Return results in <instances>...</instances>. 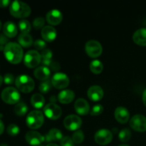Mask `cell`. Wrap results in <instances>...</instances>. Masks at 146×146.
I'll use <instances>...</instances> for the list:
<instances>
[{
  "instance_id": "cell-1",
  "label": "cell",
  "mask_w": 146,
  "mask_h": 146,
  "mask_svg": "<svg viewBox=\"0 0 146 146\" xmlns=\"http://www.w3.org/2000/svg\"><path fill=\"white\" fill-rule=\"evenodd\" d=\"M4 54L9 62L12 64H18L22 61L24 52L22 47L19 44L9 42L4 47Z\"/></svg>"
},
{
  "instance_id": "cell-2",
  "label": "cell",
  "mask_w": 146,
  "mask_h": 146,
  "mask_svg": "<svg viewBox=\"0 0 146 146\" xmlns=\"http://www.w3.org/2000/svg\"><path fill=\"white\" fill-rule=\"evenodd\" d=\"M31 8L25 2L14 1L9 6V12L16 18H26L31 14Z\"/></svg>"
},
{
  "instance_id": "cell-3",
  "label": "cell",
  "mask_w": 146,
  "mask_h": 146,
  "mask_svg": "<svg viewBox=\"0 0 146 146\" xmlns=\"http://www.w3.org/2000/svg\"><path fill=\"white\" fill-rule=\"evenodd\" d=\"M15 84L17 89L24 94L31 92L35 87L34 80L27 75H20L16 78Z\"/></svg>"
},
{
  "instance_id": "cell-4",
  "label": "cell",
  "mask_w": 146,
  "mask_h": 146,
  "mask_svg": "<svg viewBox=\"0 0 146 146\" xmlns=\"http://www.w3.org/2000/svg\"><path fill=\"white\" fill-rule=\"evenodd\" d=\"M44 122V114L41 111L35 110L30 112L27 115V126L31 129H38L42 126L43 123Z\"/></svg>"
},
{
  "instance_id": "cell-5",
  "label": "cell",
  "mask_w": 146,
  "mask_h": 146,
  "mask_svg": "<svg viewBox=\"0 0 146 146\" xmlns=\"http://www.w3.org/2000/svg\"><path fill=\"white\" fill-rule=\"evenodd\" d=\"M1 98L4 103L9 105L18 104L20 100V94L14 87L4 88L1 94Z\"/></svg>"
},
{
  "instance_id": "cell-6",
  "label": "cell",
  "mask_w": 146,
  "mask_h": 146,
  "mask_svg": "<svg viewBox=\"0 0 146 146\" xmlns=\"http://www.w3.org/2000/svg\"><path fill=\"white\" fill-rule=\"evenodd\" d=\"M41 61V54L36 50H30L27 51L24 58V63L27 67L29 68L38 66Z\"/></svg>"
},
{
  "instance_id": "cell-7",
  "label": "cell",
  "mask_w": 146,
  "mask_h": 146,
  "mask_svg": "<svg viewBox=\"0 0 146 146\" xmlns=\"http://www.w3.org/2000/svg\"><path fill=\"white\" fill-rule=\"evenodd\" d=\"M85 51L87 55L91 58H97L102 54L103 47L96 40H90L86 44Z\"/></svg>"
},
{
  "instance_id": "cell-8",
  "label": "cell",
  "mask_w": 146,
  "mask_h": 146,
  "mask_svg": "<svg viewBox=\"0 0 146 146\" xmlns=\"http://www.w3.org/2000/svg\"><path fill=\"white\" fill-rule=\"evenodd\" d=\"M130 126L133 130L137 132H145L146 117L141 114L133 115L130 121Z\"/></svg>"
},
{
  "instance_id": "cell-9",
  "label": "cell",
  "mask_w": 146,
  "mask_h": 146,
  "mask_svg": "<svg viewBox=\"0 0 146 146\" xmlns=\"http://www.w3.org/2000/svg\"><path fill=\"white\" fill-rule=\"evenodd\" d=\"M44 113L49 119L57 120L61 116L62 110L57 104L50 103L44 107Z\"/></svg>"
},
{
  "instance_id": "cell-10",
  "label": "cell",
  "mask_w": 146,
  "mask_h": 146,
  "mask_svg": "<svg viewBox=\"0 0 146 146\" xmlns=\"http://www.w3.org/2000/svg\"><path fill=\"white\" fill-rule=\"evenodd\" d=\"M51 84L57 89H64L69 85V78L64 73H56L51 80Z\"/></svg>"
},
{
  "instance_id": "cell-11",
  "label": "cell",
  "mask_w": 146,
  "mask_h": 146,
  "mask_svg": "<svg viewBox=\"0 0 146 146\" xmlns=\"http://www.w3.org/2000/svg\"><path fill=\"white\" fill-rule=\"evenodd\" d=\"M94 140L98 145H106L109 144L113 140V134L107 129L98 130L94 135Z\"/></svg>"
},
{
  "instance_id": "cell-12",
  "label": "cell",
  "mask_w": 146,
  "mask_h": 146,
  "mask_svg": "<svg viewBox=\"0 0 146 146\" xmlns=\"http://www.w3.org/2000/svg\"><path fill=\"white\" fill-rule=\"evenodd\" d=\"M64 127L70 131H76L79 130L82 125L81 118L76 115H69L64 120Z\"/></svg>"
},
{
  "instance_id": "cell-13",
  "label": "cell",
  "mask_w": 146,
  "mask_h": 146,
  "mask_svg": "<svg viewBox=\"0 0 146 146\" xmlns=\"http://www.w3.org/2000/svg\"><path fill=\"white\" fill-rule=\"evenodd\" d=\"M26 141L31 145H38L45 141V136L37 131H29L26 134Z\"/></svg>"
},
{
  "instance_id": "cell-14",
  "label": "cell",
  "mask_w": 146,
  "mask_h": 146,
  "mask_svg": "<svg viewBox=\"0 0 146 146\" xmlns=\"http://www.w3.org/2000/svg\"><path fill=\"white\" fill-rule=\"evenodd\" d=\"M46 20L50 25H58L63 20V14L59 10L53 9L48 11L46 16Z\"/></svg>"
},
{
  "instance_id": "cell-15",
  "label": "cell",
  "mask_w": 146,
  "mask_h": 146,
  "mask_svg": "<svg viewBox=\"0 0 146 146\" xmlns=\"http://www.w3.org/2000/svg\"><path fill=\"white\" fill-rule=\"evenodd\" d=\"M88 98L93 101H99L104 97V90L101 86L97 85L90 87L87 92Z\"/></svg>"
},
{
  "instance_id": "cell-16",
  "label": "cell",
  "mask_w": 146,
  "mask_h": 146,
  "mask_svg": "<svg viewBox=\"0 0 146 146\" xmlns=\"http://www.w3.org/2000/svg\"><path fill=\"white\" fill-rule=\"evenodd\" d=\"M76 112L81 115H86L89 113L90 106L86 100L84 98H78L74 104Z\"/></svg>"
},
{
  "instance_id": "cell-17",
  "label": "cell",
  "mask_w": 146,
  "mask_h": 146,
  "mask_svg": "<svg viewBox=\"0 0 146 146\" xmlns=\"http://www.w3.org/2000/svg\"><path fill=\"white\" fill-rule=\"evenodd\" d=\"M41 36L44 41L51 42V41H54L56 38L57 31L51 26H45L41 29Z\"/></svg>"
},
{
  "instance_id": "cell-18",
  "label": "cell",
  "mask_w": 146,
  "mask_h": 146,
  "mask_svg": "<svg viewBox=\"0 0 146 146\" xmlns=\"http://www.w3.org/2000/svg\"><path fill=\"white\" fill-rule=\"evenodd\" d=\"M114 115H115V118L116 119V121L118 123L122 124L126 123L130 118L129 111H128V109L122 106L118 107L115 110Z\"/></svg>"
},
{
  "instance_id": "cell-19",
  "label": "cell",
  "mask_w": 146,
  "mask_h": 146,
  "mask_svg": "<svg viewBox=\"0 0 146 146\" xmlns=\"http://www.w3.org/2000/svg\"><path fill=\"white\" fill-rule=\"evenodd\" d=\"M75 98V94L71 90H64L58 94L57 98L62 104H68L72 102Z\"/></svg>"
},
{
  "instance_id": "cell-20",
  "label": "cell",
  "mask_w": 146,
  "mask_h": 146,
  "mask_svg": "<svg viewBox=\"0 0 146 146\" xmlns=\"http://www.w3.org/2000/svg\"><path fill=\"white\" fill-rule=\"evenodd\" d=\"M133 40L138 46H146V28H141L135 31Z\"/></svg>"
},
{
  "instance_id": "cell-21",
  "label": "cell",
  "mask_w": 146,
  "mask_h": 146,
  "mask_svg": "<svg viewBox=\"0 0 146 146\" xmlns=\"http://www.w3.org/2000/svg\"><path fill=\"white\" fill-rule=\"evenodd\" d=\"M51 74V71L48 67L39 66L37 67L34 71V75L36 78L40 81H45L48 80Z\"/></svg>"
},
{
  "instance_id": "cell-22",
  "label": "cell",
  "mask_w": 146,
  "mask_h": 146,
  "mask_svg": "<svg viewBox=\"0 0 146 146\" xmlns=\"http://www.w3.org/2000/svg\"><path fill=\"white\" fill-rule=\"evenodd\" d=\"M3 33L8 38H14L18 33L17 26L12 21H7L3 26Z\"/></svg>"
},
{
  "instance_id": "cell-23",
  "label": "cell",
  "mask_w": 146,
  "mask_h": 146,
  "mask_svg": "<svg viewBox=\"0 0 146 146\" xmlns=\"http://www.w3.org/2000/svg\"><path fill=\"white\" fill-rule=\"evenodd\" d=\"M63 137V133L60 130L57 128H52L49 131L48 134L45 135V141L47 142L51 141H61Z\"/></svg>"
},
{
  "instance_id": "cell-24",
  "label": "cell",
  "mask_w": 146,
  "mask_h": 146,
  "mask_svg": "<svg viewBox=\"0 0 146 146\" xmlns=\"http://www.w3.org/2000/svg\"><path fill=\"white\" fill-rule=\"evenodd\" d=\"M31 104L33 107L36 109H40L43 108L45 104V98L41 94H35L31 96Z\"/></svg>"
},
{
  "instance_id": "cell-25",
  "label": "cell",
  "mask_w": 146,
  "mask_h": 146,
  "mask_svg": "<svg viewBox=\"0 0 146 146\" xmlns=\"http://www.w3.org/2000/svg\"><path fill=\"white\" fill-rule=\"evenodd\" d=\"M18 41L19 45L24 48H28L32 46L33 38L31 35L29 34H20L18 38Z\"/></svg>"
},
{
  "instance_id": "cell-26",
  "label": "cell",
  "mask_w": 146,
  "mask_h": 146,
  "mask_svg": "<svg viewBox=\"0 0 146 146\" xmlns=\"http://www.w3.org/2000/svg\"><path fill=\"white\" fill-rule=\"evenodd\" d=\"M28 106L24 102H19L14 107V113L19 116H24L28 111Z\"/></svg>"
},
{
  "instance_id": "cell-27",
  "label": "cell",
  "mask_w": 146,
  "mask_h": 146,
  "mask_svg": "<svg viewBox=\"0 0 146 146\" xmlns=\"http://www.w3.org/2000/svg\"><path fill=\"white\" fill-rule=\"evenodd\" d=\"M104 69V65L99 60H94L90 64V70L94 74H101Z\"/></svg>"
},
{
  "instance_id": "cell-28",
  "label": "cell",
  "mask_w": 146,
  "mask_h": 146,
  "mask_svg": "<svg viewBox=\"0 0 146 146\" xmlns=\"http://www.w3.org/2000/svg\"><path fill=\"white\" fill-rule=\"evenodd\" d=\"M19 29L21 31V34H29L31 31V27L29 21L27 20L23 19L19 22Z\"/></svg>"
},
{
  "instance_id": "cell-29",
  "label": "cell",
  "mask_w": 146,
  "mask_h": 146,
  "mask_svg": "<svg viewBox=\"0 0 146 146\" xmlns=\"http://www.w3.org/2000/svg\"><path fill=\"white\" fill-rule=\"evenodd\" d=\"M131 132L128 128L121 130L118 133V139L123 143H126L131 139Z\"/></svg>"
},
{
  "instance_id": "cell-30",
  "label": "cell",
  "mask_w": 146,
  "mask_h": 146,
  "mask_svg": "<svg viewBox=\"0 0 146 146\" xmlns=\"http://www.w3.org/2000/svg\"><path fill=\"white\" fill-rule=\"evenodd\" d=\"M72 139L75 143H81L84 140V132L81 130H78V131H75L72 135Z\"/></svg>"
},
{
  "instance_id": "cell-31",
  "label": "cell",
  "mask_w": 146,
  "mask_h": 146,
  "mask_svg": "<svg viewBox=\"0 0 146 146\" xmlns=\"http://www.w3.org/2000/svg\"><path fill=\"white\" fill-rule=\"evenodd\" d=\"M51 86H52L51 81H50L49 80H47V81H43L40 84L38 89L41 94H47L51 89Z\"/></svg>"
},
{
  "instance_id": "cell-32",
  "label": "cell",
  "mask_w": 146,
  "mask_h": 146,
  "mask_svg": "<svg viewBox=\"0 0 146 146\" xmlns=\"http://www.w3.org/2000/svg\"><path fill=\"white\" fill-rule=\"evenodd\" d=\"M44 24H45V19H44V18H43L41 17H36L33 21V27L36 30L44 28Z\"/></svg>"
},
{
  "instance_id": "cell-33",
  "label": "cell",
  "mask_w": 146,
  "mask_h": 146,
  "mask_svg": "<svg viewBox=\"0 0 146 146\" xmlns=\"http://www.w3.org/2000/svg\"><path fill=\"white\" fill-rule=\"evenodd\" d=\"M7 133L11 136H16L20 132V129L19 126L16 124H10L7 129Z\"/></svg>"
},
{
  "instance_id": "cell-34",
  "label": "cell",
  "mask_w": 146,
  "mask_h": 146,
  "mask_svg": "<svg viewBox=\"0 0 146 146\" xmlns=\"http://www.w3.org/2000/svg\"><path fill=\"white\" fill-rule=\"evenodd\" d=\"M104 111V107L103 106L100 105V104H97V105L94 106L93 108L91 111V115H101Z\"/></svg>"
},
{
  "instance_id": "cell-35",
  "label": "cell",
  "mask_w": 146,
  "mask_h": 146,
  "mask_svg": "<svg viewBox=\"0 0 146 146\" xmlns=\"http://www.w3.org/2000/svg\"><path fill=\"white\" fill-rule=\"evenodd\" d=\"M34 46L36 49L38 50H44L45 49V47L46 46V41L41 39H37L34 42Z\"/></svg>"
},
{
  "instance_id": "cell-36",
  "label": "cell",
  "mask_w": 146,
  "mask_h": 146,
  "mask_svg": "<svg viewBox=\"0 0 146 146\" xmlns=\"http://www.w3.org/2000/svg\"><path fill=\"white\" fill-rule=\"evenodd\" d=\"M61 146H74V142L70 137H64L61 141Z\"/></svg>"
},
{
  "instance_id": "cell-37",
  "label": "cell",
  "mask_w": 146,
  "mask_h": 146,
  "mask_svg": "<svg viewBox=\"0 0 146 146\" xmlns=\"http://www.w3.org/2000/svg\"><path fill=\"white\" fill-rule=\"evenodd\" d=\"M41 58H43V60L51 59V57L53 56L52 51L50 49H48V48H45V49H44L41 51Z\"/></svg>"
},
{
  "instance_id": "cell-38",
  "label": "cell",
  "mask_w": 146,
  "mask_h": 146,
  "mask_svg": "<svg viewBox=\"0 0 146 146\" xmlns=\"http://www.w3.org/2000/svg\"><path fill=\"white\" fill-rule=\"evenodd\" d=\"M4 82L7 85H11V84H13L14 82H15L14 76L11 74H7L4 76Z\"/></svg>"
},
{
  "instance_id": "cell-39",
  "label": "cell",
  "mask_w": 146,
  "mask_h": 146,
  "mask_svg": "<svg viewBox=\"0 0 146 146\" xmlns=\"http://www.w3.org/2000/svg\"><path fill=\"white\" fill-rule=\"evenodd\" d=\"M8 44V37L4 34H0V50H4V47Z\"/></svg>"
},
{
  "instance_id": "cell-40",
  "label": "cell",
  "mask_w": 146,
  "mask_h": 146,
  "mask_svg": "<svg viewBox=\"0 0 146 146\" xmlns=\"http://www.w3.org/2000/svg\"><path fill=\"white\" fill-rule=\"evenodd\" d=\"M48 68H51V70L54 71H57L60 69V65L58 62H56V61H52V63L51 64V65L48 66Z\"/></svg>"
},
{
  "instance_id": "cell-41",
  "label": "cell",
  "mask_w": 146,
  "mask_h": 146,
  "mask_svg": "<svg viewBox=\"0 0 146 146\" xmlns=\"http://www.w3.org/2000/svg\"><path fill=\"white\" fill-rule=\"evenodd\" d=\"M10 3H11V1L9 0H0V7L4 8V7H8Z\"/></svg>"
},
{
  "instance_id": "cell-42",
  "label": "cell",
  "mask_w": 146,
  "mask_h": 146,
  "mask_svg": "<svg viewBox=\"0 0 146 146\" xmlns=\"http://www.w3.org/2000/svg\"><path fill=\"white\" fill-rule=\"evenodd\" d=\"M4 123H3L2 121L0 119V135H1V134L4 133Z\"/></svg>"
},
{
  "instance_id": "cell-43",
  "label": "cell",
  "mask_w": 146,
  "mask_h": 146,
  "mask_svg": "<svg viewBox=\"0 0 146 146\" xmlns=\"http://www.w3.org/2000/svg\"><path fill=\"white\" fill-rule=\"evenodd\" d=\"M143 102L144 105L146 106V89H145V91H143Z\"/></svg>"
},
{
  "instance_id": "cell-44",
  "label": "cell",
  "mask_w": 146,
  "mask_h": 146,
  "mask_svg": "<svg viewBox=\"0 0 146 146\" xmlns=\"http://www.w3.org/2000/svg\"><path fill=\"white\" fill-rule=\"evenodd\" d=\"M57 99H58V98H56V97L54 96H52L50 98L49 100H50V101H51V104H55Z\"/></svg>"
},
{
  "instance_id": "cell-45",
  "label": "cell",
  "mask_w": 146,
  "mask_h": 146,
  "mask_svg": "<svg viewBox=\"0 0 146 146\" xmlns=\"http://www.w3.org/2000/svg\"><path fill=\"white\" fill-rule=\"evenodd\" d=\"M3 81H4V78H3L2 76H1L0 75V86H1V84H2Z\"/></svg>"
},
{
  "instance_id": "cell-46",
  "label": "cell",
  "mask_w": 146,
  "mask_h": 146,
  "mask_svg": "<svg viewBox=\"0 0 146 146\" xmlns=\"http://www.w3.org/2000/svg\"><path fill=\"white\" fill-rule=\"evenodd\" d=\"M46 146H58V145L56 143H48Z\"/></svg>"
},
{
  "instance_id": "cell-47",
  "label": "cell",
  "mask_w": 146,
  "mask_h": 146,
  "mask_svg": "<svg viewBox=\"0 0 146 146\" xmlns=\"http://www.w3.org/2000/svg\"><path fill=\"white\" fill-rule=\"evenodd\" d=\"M118 146H129L128 145H126V144H123V145H120Z\"/></svg>"
},
{
  "instance_id": "cell-48",
  "label": "cell",
  "mask_w": 146,
  "mask_h": 146,
  "mask_svg": "<svg viewBox=\"0 0 146 146\" xmlns=\"http://www.w3.org/2000/svg\"><path fill=\"white\" fill-rule=\"evenodd\" d=\"M0 146H8V145H7V144H4V143H3V144H1V145H0Z\"/></svg>"
},
{
  "instance_id": "cell-49",
  "label": "cell",
  "mask_w": 146,
  "mask_h": 146,
  "mask_svg": "<svg viewBox=\"0 0 146 146\" xmlns=\"http://www.w3.org/2000/svg\"><path fill=\"white\" fill-rule=\"evenodd\" d=\"M1 27H2V25H1V21H0V31H1Z\"/></svg>"
}]
</instances>
